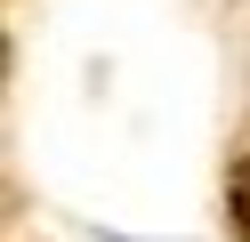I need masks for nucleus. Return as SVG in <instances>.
Segmentation results:
<instances>
[{
	"label": "nucleus",
	"instance_id": "1",
	"mask_svg": "<svg viewBox=\"0 0 250 242\" xmlns=\"http://www.w3.org/2000/svg\"><path fill=\"white\" fill-rule=\"evenodd\" d=\"M234 234L250 242V154H242V170H234Z\"/></svg>",
	"mask_w": 250,
	"mask_h": 242
}]
</instances>
